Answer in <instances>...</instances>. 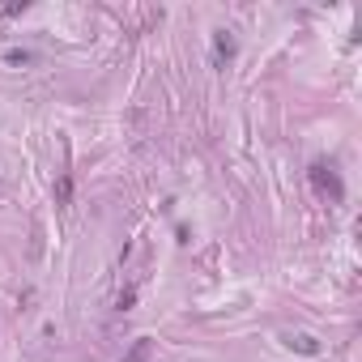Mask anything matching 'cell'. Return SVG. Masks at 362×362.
I'll use <instances>...</instances> for the list:
<instances>
[{"instance_id":"1","label":"cell","mask_w":362,"mask_h":362,"mask_svg":"<svg viewBox=\"0 0 362 362\" xmlns=\"http://www.w3.org/2000/svg\"><path fill=\"white\" fill-rule=\"evenodd\" d=\"M311 184H315L320 192H328L332 201H341V197H345L341 179H337V170H332V166H324V162H315V166H311Z\"/></svg>"},{"instance_id":"2","label":"cell","mask_w":362,"mask_h":362,"mask_svg":"<svg viewBox=\"0 0 362 362\" xmlns=\"http://www.w3.org/2000/svg\"><path fill=\"white\" fill-rule=\"evenodd\" d=\"M230 60H235V39H230V30H218L214 35V64L226 69Z\"/></svg>"},{"instance_id":"3","label":"cell","mask_w":362,"mask_h":362,"mask_svg":"<svg viewBox=\"0 0 362 362\" xmlns=\"http://www.w3.org/2000/svg\"><path fill=\"white\" fill-rule=\"evenodd\" d=\"M149 358H153V341H149V337H141V341H132V345H128V354H124L119 362H149Z\"/></svg>"},{"instance_id":"4","label":"cell","mask_w":362,"mask_h":362,"mask_svg":"<svg viewBox=\"0 0 362 362\" xmlns=\"http://www.w3.org/2000/svg\"><path fill=\"white\" fill-rule=\"evenodd\" d=\"M286 345H290V349H298V354H320L315 337H307V332H286Z\"/></svg>"},{"instance_id":"5","label":"cell","mask_w":362,"mask_h":362,"mask_svg":"<svg viewBox=\"0 0 362 362\" xmlns=\"http://www.w3.org/2000/svg\"><path fill=\"white\" fill-rule=\"evenodd\" d=\"M73 201V175H60L56 179V205H69Z\"/></svg>"},{"instance_id":"6","label":"cell","mask_w":362,"mask_h":362,"mask_svg":"<svg viewBox=\"0 0 362 362\" xmlns=\"http://www.w3.org/2000/svg\"><path fill=\"white\" fill-rule=\"evenodd\" d=\"M35 56L30 52H5V64H13V69H22V64H30Z\"/></svg>"},{"instance_id":"7","label":"cell","mask_w":362,"mask_h":362,"mask_svg":"<svg viewBox=\"0 0 362 362\" xmlns=\"http://www.w3.org/2000/svg\"><path fill=\"white\" fill-rule=\"evenodd\" d=\"M26 9V0H13V5H0V18H13V13H22Z\"/></svg>"}]
</instances>
